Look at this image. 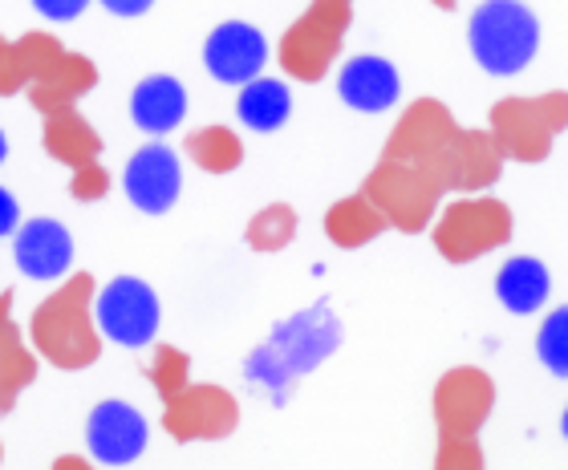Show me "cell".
Returning a JSON list of instances; mask_svg holds the SVG:
<instances>
[{
	"label": "cell",
	"instance_id": "obj_1",
	"mask_svg": "<svg viewBox=\"0 0 568 470\" xmlns=\"http://www.w3.org/2000/svg\"><path fill=\"white\" fill-rule=\"evenodd\" d=\"M471 53L487 73L511 78L520 73L540 49V21L520 0H484L471 12Z\"/></svg>",
	"mask_w": 568,
	"mask_h": 470
},
{
	"label": "cell",
	"instance_id": "obj_2",
	"mask_svg": "<svg viewBox=\"0 0 568 470\" xmlns=\"http://www.w3.org/2000/svg\"><path fill=\"white\" fill-rule=\"evenodd\" d=\"M94 317L98 329L106 333V341L122 345V349H142V345L154 341L163 308H159V296H154V288L146 280H139V276H114L98 293Z\"/></svg>",
	"mask_w": 568,
	"mask_h": 470
},
{
	"label": "cell",
	"instance_id": "obj_3",
	"mask_svg": "<svg viewBox=\"0 0 568 470\" xmlns=\"http://www.w3.org/2000/svg\"><path fill=\"white\" fill-rule=\"evenodd\" d=\"M122 191L126 200L146 215H163L175 207L179 191H183V166L171 146H142L131 154V163L122 171Z\"/></svg>",
	"mask_w": 568,
	"mask_h": 470
},
{
	"label": "cell",
	"instance_id": "obj_4",
	"mask_svg": "<svg viewBox=\"0 0 568 470\" xmlns=\"http://www.w3.org/2000/svg\"><path fill=\"white\" fill-rule=\"evenodd\" d=\"M264 61H268V41L248 21L215 24L207 45H203V65H207L215 82L224 85H244L252 78H261Z\"/></svg>",
	"mask_w": 568,
	"mask_h": 470
},
{
	"label": "cell",
	"instance_id": "obj_5",
	"mask_svg": "<svg viewBox=\"0 0 568 470\" xmlns=\"http://www.w3.org/2000/svg\"><path fill=\"white\" fill-rule=\"evenodd\" d=\"M146 438H151V426L126 401H102V406H94L90 422H85V447L106 467L134 462L146 450Z\"/></svg>",
	"mask_w": 568,
	"mask_h": 470
},
{
	"label": "cell",
	"instance_id": "obj_6",
	"mask_svg": "<svg viewBox=\"0 0 568 470\" xmlns=\"http://www.w3.org/2000/svg\"><path fill=\"white\" fill-rule=\"evenodd\" d=\"M12 259L29 280H58L73 264V235L58 219H29L12 232Z\"/></svg>",
	"mask_w": 568,
	"mask_h": 470
},
{
	"label": "cell",
	"instance_id": "obj_7",
	"mask_svg": "<svg viewBox=\"0 0 568 470\" xmlns=\"http://www.w3.org/2000/svg\"><path fill=\"white\" fill-rule=\"evenodd\" d=\"M337 94H342L345 106L362 110V114H382L390 110L403 94V78L386 58H374V53H362V58H349L337 73Z\"/></svg>",
	"mask_w": 568,
	"mask_h": 470
},
{
	"label": "cell",
	"instance_id": "obj_8",
	"mask_svg": "<svg viewBox=\"0 0 568 470\" xmlns=\"http://www.w3.org/2000/svg\"><path fill=\"white\" fill-rule=\"evenodd\" d=\"M183 114H187V90L175 78L154 73V78L134 85L131 117L139 130H146V134H171L183 122Z\"/></svg>",
	"mask_w": 568,
	"mask_h": 470
},
{
	"label": "cell",
	"instance_id": "obj_9",
	"mask_svg": "<svg viewBox=\"0 0 568 470\" xmlns=\"http://www.w3.org/2000/svg\"><path fill=\"white\" fill-rule=\"evenodd\" d=\"M548 293H552V276H548V268L536 256L508 259L496 276V296L504 300L508 313H516V317L536 313V308L548 300Z\"/></svg>",
	"mask_w": 568,
	"mask_h": 470
},
{
	"label": "cell",
	"instance_id": "obj_10",
	"mask_svg": "<svg viewBox=\"0 0 568 470\" xmlns=\"http://www.w3.org/2000/svg\"><path fill=\"white\" fill-rule=\"evenodd\" d=\"M236 114L248 130L268 134V130H281L284 122H288V114H293V94H288V85L276 82V78H252V82L240 85Z\"/></svg>",
	"mask_w": 568,
	"mask_h": 470
},
{
	"label": "cell",
	"instance_id": "obj_11",
	"mask_svg": "<svg viewBox=\"0 0 568 470\" xmlns=\"http://www.w3.org/2000/svg\"><path fill=\"white\" fill-rule=\"evenodd\" d=\"M536 357L545 361L548 374L568 377V308H557L545 317L536 333Z\"/></svg>",
	"mask_w": 568,
	"mask_h": 470
},
{
	"label": "cell",
	"instance_id": "obj_12",
	"mask_svg": "<svg viewBox=\"0 0 568 470\" xmlns=\"http://www.w3.org/2000/svg\"><path fill=\"white\" fill-rule=\"evenodd\" d=\"M85 4L90 0H33V9L49 21H73V17H82Z\"/></svg>",
	"mask_w": 568,
	"mask_h": 470
},
{
	"label": "cell",
	"instance_id": "obj_13",
	"mask_svg": "<svg viewBox=\"0 0 568 470\" xmlns=\"http://www.w3.org/2000/svg\"><path fill=\"white\" fill-rule=\"evenodd\" d=\"M17 227H21V203L12 200V191L0 187V239L12 235Z\"/></svg>",
	"mask_w": 568,
	"mask_h": 470
},
{
	"label": "cell",
	"instance_id": "obj_14",
	"mask_svg": "<svg viewBox=\"0 0 568 470\" xmlns=\"http://www.w3.org/2000/svg\"><path fill=\"white\" fill-rule=\"evenodd\" d=\"M102 4H106L114 17H142V12L151 9L154 0H102Z\"/></svg>",
	"mask_w": 568,
	"mask_h": 470
},
{
	"label": "cell",
	"instance_id": "obj_15",
	"mask_svg": "<svg viewBox=\"0 0 568 470\" xmlns=\"http://www.w3.org/2000/svg\"><path fill=\"white\" fill-rule=\"evenodd\" d=\"M9 159V139H4V130H0V163Z\"/></svg>",
	"mask_w": 568,
	"mask_h": 470
},
{
	"label": "cell",
	"instance_id": "obj_16",
	"mask_svg": "<svg viewBox=\"0 0 568 470\" xmlns=\"http://www.w3.org/2000/svg\"><path fill=\"white\" fill-rule=\"evenodd\" d=\"M560 426H565V438H568V410H565V418H560Z\"/></svg>",
	"mask_w": 568,
	"mask_h": 470
}]
</instances>
